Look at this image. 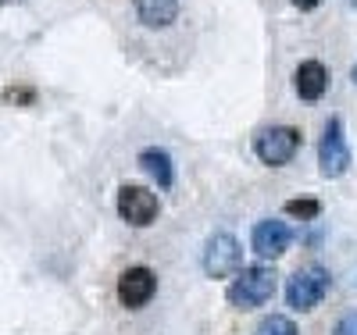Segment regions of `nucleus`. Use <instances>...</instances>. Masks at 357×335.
I'll return each mask as SVG.
<instances>
[{
	"label": "nucleus",
	"instance_id": "12",
	"mask_svg": "<svg viewBox=\"0 0 357 335\" xmlns=\"http://www.w3.org/2000/svg\"><path fill=\"white\" fill-rule=\"evenodd\" d=\"M254 335H296V325L286 318V314H268Z\"/></svg>",
	"mask_w": 357,
	"mask_h": 335
},
{
	"label": "nucleus",
	"instance_id": "15",
	"mask_svg": "<svg viewBox=\"0 0 357 335\" xmlns=\"http://www.w3.org/2000/svg\"><path fill=\"white\" fill-rule=\"evenodd\" d=\"M33 97H36L33 89H4V100H22V104H29Z\"/></svg>",
	"mask_w": 357,
	"mask_h": 335
},
{
	"label": "nucleus",
	"instance_id": "4",
	"mask_svg": "<svg viewBox=\"0 0 357 335\" xmlns=\"http://www.w3.org/2000/svg\"><path fill=\"white\" fill-rule=\"evenodd\" d=\"M204 271L207 279H236L243 271V250L236 235L229 232H215L204 247Z\"/></svg>",
	"mask_w": 357,
	"mask_h": 335
},
{
	"label": "nucleus",
	"instance_id": "8",
	"mask_svg": "<svg viewBox=\"0 0 357 335\" xmlns=\"http://www.w3.org/2000/svg\"><path fill=\"white\" fill-rule=\"evenodd\" d=\"M289 239H293V232H289V225L286 221H279V218H264V221H257L254 225V235H250V247H254V254L257 257H282L286 250H289Z\"/></svg>",
	"mask_w": 357,
	"mask_h": 335
},
{
	"label": "nucleus",
	"instance_id": "11",
	"mask_svg": "<svg viewBox=\"0 0 357 335\" xmlns=\"http://www.w3.org/2000/svg\"><path fill=\"white\" fill-rule=\"evenodd\" d=\"M136 15L146 29H168L178 18V0H136Z\"/></svg>",
	"mask_w": 357,
	"mask_h": 335
},
{
	"label": "nucleus",
	"instance_id": "5",
	"mask_svg": "<svg viewBox=\"0 0 357 335\" xmlns=\"http://www.w3.org/2000/svg\"><path fill=\"white\" fill-rule=\"evenodd\" d=\"M350 146H347V136H343V118H329L325 121V132H321V143H318V171L325 178H340L347 175L350 168Z\"/></svg>",
	"mask_w": 357,
	"mask_h": 335
},
{
	"label": "nucleus",
	"instance_id": "3",
	"mask_svg": "<svg viewBox=\"0 0 357 335\" xmlns=\"http://www.w3.org/2000/svg\"><path fill=\"white\" fill-rule=\"evenodd\" d=\"M301 129H293V125H268L254 136V154L261 164L268 168H282L296 157V150H301Z\"/></svg>",
	"mask_w": 357,
	"mask_h": 335
},
{
	"label": "nucleus",
	"instance_id": "13",
	"mask_svg": "<svg viewBox=\"0 0 357 335\" xmlns=\"http://www.w3.org/2000/svg\"><path fill=\"white\" fill-rule=\"evenodd\" d=\"M286 215L289 218H301V221H318L321 203L318 200H286Z\"/></svg>",
	"mask_w": 357,
	"mask_h": 335
},
{
	"label": "nucleus",
	"instance_id": "18",
	"mask_svg": "<svg viewBox=\"0 0 357 335\" xmlns=\"http://www.w3.org/2000/svg\"><path fill=\"white\" fill-rule=\"evenodd\" d=\"M0 4H15V0H0Z\"/></svg>",
	"mask_w": 357,
	"mask_h": 335
},
{
	"label": "nucleus",
	"instance_id": "14",
	"mask_svg": "<svg viewBox=\"0 0 357 335\" xmlns=\"http://www.w3.org/2000/svg\"><path fill=\"white\" fill-rule=\"evenodd\" d=\"M333 335H357V311H350V314H343Z\"/></svg>",
	"mask_w": 357,
	"mask_h": 335
},
{
	"label": "nucleus",
	"instance_id": "1",
	"mask_svg": "<svg viewBox=\"0 0 357 335\" xmlns=\"http://www.w3.org/2000/svg\"><path fill=\"white\" fill-rule=\"evenodd\" d=\"M279 289V275H275V267H268V264H254V267H243L240 275L232 279L229 286V303L236 311H257L264 307L268 299L275 296Z\"/></svg>",
	"mask_w": 357,
	"mask_h": 335
},
{
	"label": "nucleus",
	"instance_id": "6",
	"mask_svg": "<svg viewBox=\"0 0 357 335\" xmlns=\"http://www.w3.org/2000/svg\"><path fill=\"white\" fill-rule=\"evenodd\" d=\"M158 210H161V200H158V193H151L146 186H129V182H126V186L118 189V218L129 221L132 228L154 225Z\"/></svg>",
	"mask_w": 357,
	"mask_h": 335
},
{
	"label": "nucleus",
	"instance_id": "16",
	"mask_svg": "<svg viewBox=\"0 0 357 335\" xmlns=\"http://www.w3.org/2000/svg\"><path fill=\"white\" fill-rule=\"evenodd\" d=\"M289 4H293V8H301V11H314L321 0H289Z\"/></svg>",
	"mask_w": 357,
	"mask_h": 335
},
{
	"label": "nucleus",
	"instance_id": "2",
	"mask_svg": "<svg viewBox=\"0 0 357 335\" xmlns=\"http://www.w3.org/2000/svg\"><path fill=\"white\" fill-rule=\"evenodd\" d=\"M329 286H333V279L321 264H304V267H296L293 279L286 282V303L301 314H311L318 303L329 296Z\"/></svg>",
	"mask_w": 357,
	"mask_h": 335
},
{
	"label": "nucleus",
	"instance_id": "17",
	"mask_svg": "<svg viewBox=\"0 0 357 335\" xmlns=\"http://www.w3.org/2000/svg\"><path fill=\"white\" fill-rule=\"evenodd\" d=\"M350 75H354V82H357V65H354V72H350Z\"/></svg>",
	"mask_w": 357,
	"mask_h": 335
},
{
	"label": "nucleus",
	"instance_id": "7",
	"mask_svg": "<svg viewBox=\"0 0 357 335\" xmlns=\"http://www.w3.org/2000/svg\"><path fill=\"white\" fill-rule=\"evenodd\" d=\"M154 293H158V275L151 267L136 264V267H126L122 275H118V303L129 311L146 307V303L154 299Z\"/></svg>",
	"mask_w": 357,
	"mask_h": 335
},
{
	"label": "nucleus",
	"instance_id": "9",
	"mask_svg": "<svg viewBox=\"0 0 357 335\" xmlns=\"http://www.w3.org/2000/svg\"><path fill=\"white\" fill-rule=\"evenodd\" d=\"M293 89H296V97L307 100V104L321 100L329 93V68H325L321 61H301L293 72Z\"/></svg>",
	"mask_w": 357,
	"mask_h": 335
},
{
	"label": "nucleus",
	"instance_id": "10",
	"mask_svg": "<svg viewBox=\"0 0 357 335\" xmlns=\"http://www.w3.org/2000/svg\"><path fill=\"white\" fill-rule=\"evenodd\" d=\"M139 168L158 182V189H172L175 168H172L168 150H161V146H146V150H139Z\"/></svg>",
	"mask_w": 357,
	"mask_h": 335
}]
</instances>
